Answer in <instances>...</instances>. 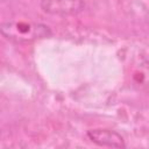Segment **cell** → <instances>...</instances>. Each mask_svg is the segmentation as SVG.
I'll list each match as a JSON object with an SVG mask.
<instances>
[{
	"instance_id": "cell-2",
	"label": "cell",
	"mask_w": 149,
	"mask_h": 149,
	"mask_svg": "<svg viewBox=\"0 0 149 149\" xmlns=\"http://www.w3.org/2000/svg\"><path fill=\"white\" fill-rule=\"evenodd\" d=\"M41 9L54 16H73L81 13L86 5L84 0H41Z\"/></svg>"
},
{
	"instance_id": "cell-3",
	"label": "cell",
	"mask_w": 149,
	"mask_h": 149,
	"mask_svg": "<svg viewBox=\"0 0 149 149\" xmlns=\"http://www.w3.org/2000/svg\"><path fill=\"white\" fill-rule=\"evenodd\" d=\"M86 137L97 146L108 148H125L126 143L120 133L108 128H93L86 132Z\"/></svg>"
},
{
	"instance_id": "cell-1",
	"label": "cell",
	"mask_w": 149,
	"mask_h": 149,
	"mask_svg": "<svg viewBox=\"0 0 149 149\" xmlns=\"http://www.w3.org/2000/svg\"><path fill=\"white\" fill-rule=\"evenodd\" d=\"M0 35L15 44H27L52 35L49 26L41 22L5 21L0 23Z\"/></svg>"
}]
</instances>
